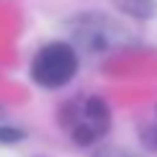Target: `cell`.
Returning a JSON list of instances; mask_svg holds the SVG:
<instances>
[{
	"label": "cell",
	"mask_w": 157,
	"mask_h": 157,
	"mask_svg": "<svg viewBox=\"0 0 157 157\" xmlns=\"http://www.w3.org/2000/svg\"><path fill=\"white\" fill-rule=\"evenodd\" d=\"M77 72V54L70 44L54 41L47 44L31 62V77L34 82H39L41 88H62L72 80V75Z\"/></svg>",
	"instance_id": "obj_1"
},
{
	"label": "cell",
	"mask_w": 157,
	"mask_h": 157,
	"mask_svg": "<svg viewBox=\"0 0 157 157\" xmlns=\"http://www.w3.org/2000/svg\"><path fill=\"white\" fill-rule=\"evenodd\" d=\"M64 124H67L75 142L93 144L108 132L111 113L101 98H85L80 106H75V103L70 106V116H64Z\"/></svg>",
	"instance_id": "obj_2"
},
{
	"label": "cell",
	"mask_w": 157,
	"mask_h": 157,
	"mask_svg": "<svg viewBox=\"0 0 157 157\" xmlns=\"http://www.w3.org/2000/svg\"><path fill=\"white\" fill-rule=\"evenodd\" d=\"M119 8L134 18H152L157 13L155 0H119Z\"/></svg>",
	"instance_id": "obj_3"
},
{
	"label": "cell",
	"mask_w": 157,
	"mask_h": 157,
	"mask_svg": "<svg viewBox=\"0 0 157 157\" xmlns=\"http://www.w3.org/2000/svg\"><path fill=\"white\" fill-rule=\"evenodd\" d=\"M23 139V132L21 129H16V126H0V144H16V142H21Z\"/></svg>",
	"instance_id": "obj_4"
},
{
	"label": "cell",
	"mask_w": 157,
	"mask_h": 157,
	"mask_svg": "<svg viewBox=\"0 0 157 157\" xmlns=\"http://www.w3.org/2000/svg\"><path fill=\"white\" fill-rule=\"evenodd\" d=\"M93 157H136V155L126 152V149H119V147H98Z\"/></svg>",
	"instance_id": "obj_5"
}]
</instances>
